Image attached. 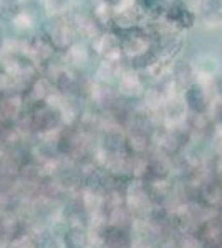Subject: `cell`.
Wrapping results in <instances>:
<instances>
[{
	"instance_id": "cell-1",
	"label": "cell",
	"mask_w": 222,
	"mask_h": 248,
	"mask_svg": "<svg viewBox=\"0 0 222 248\" xmlns=\"http://www.w3.org/2000/svg\"><path fill=\"white\" fill-rule=\"evenodd\" d=\"M128 203L131 207V212L135 214H144L148 212V207H149V199H148V194L144 190V187L141 186L139 182L133 184L130 187V192H128Z\"/></svg>"
},
{
	"instance_id": "cell-2",
	"label": "cell",
	"mask_w": 222,
	"mask_h": 248,
	"mask_svg": "<svg viewBox=\"0 0 222 248\" xmlns=\"http://www.w3.org/2000/svg\"><path fill=\"white\" fill-rule=\"evenodd\" d=\"M164 111H166L168 119H171L172 123L181 121L184 116V105L177 99H169L164 105Z\"/></svg>"
},
{
	"instance_id": "cell-3",
	"label": "cell",
	"mask_w": 222,
	"mask_h": 248,
	"mask_svg": "<svg viewBox=\"0 0 222 248\" xmlns=\"http://www.w3.org/2000/svg\"><path fill=\"white\" fill-rule=\"evenodd\" d=\"M65 242H67L68 248H85L86 247L88 238H86V235H85L83 230L73 229V230H70V233L67 235Z\"/></svg>"
},
{
	"instance_id": "cell-4",
	"label": "cell",
	"mask_w": 222,
	"mask_h": 248,
	"mask_svg": "<svg viewBox=\"0 0 222 248\" xmlns=\"http://www.w3.org/2000/svg\"><path fill=\"white\" fill-rule=\"evenodd\" d=\"M188 103L191 105V108L194 109H203L204 103H205V94L204 90L201 86H194L188 91Z\"/></svg>"
},
{
	"instance_id": "cell-5",
	"label": "cell",
	"mask_w": 222,
	"mask_h": 248,
	"mask_svg": "<svg viewBox=\"0 0 222 248\" xmlns=\"http://www.w3.org/2000/svg\"><path fill=\"white\" fill-rule=\"evenodd\" d=\"M121 88H123V91H126V93H135L136 90L139 88V79L136 77L135 73H124L123 77H121Z\"/></svg>"
},
{
	"instance_id": "cell-6",
	"label": "cell",
	"mask_w": 222,
	"mask_h": 248,
	"mask_svg": "<svg viewBox=\"0 0 222 248\" xmlns=\"http://www.w3.org/2000/svg\"><path fill=\"white\" fill-rule=\"evenodd\" d=\"M131 147L136 153H143L148 147V138L144 136V133H138L131 138Z\"/></svg>"
},
{
	"instance_id": "cell-7",
	"label": "cell",
	"mask_w": 222,
	"mask_h": 248,
	"mask_svg": "<svg viewBox=\"0 0 222 248\" xmlns=\"http://www.w3.org/2000/svg\"><path fill=\"white\" fill-rule=\"evenodd\" d=\"M181 243H183V248H199V242L191 235H186Z\"/></svg>"
}]
</instances>
